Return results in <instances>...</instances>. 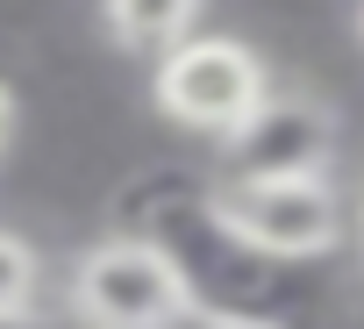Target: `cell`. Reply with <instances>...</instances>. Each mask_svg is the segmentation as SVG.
<instances>
[{
    "label": "cell",
    "instance_id": "obj_1",
    "mask_svg": "<svg viewBox=\"0 0 364 329\" xmlns=\"http://www.w3.org/2000/svg\"><path fill=\"white\" fill-rule=\"evenodd\" d=\"M122 222L164 251L193 315L257 322V329H321L336 308L321 265H293L236 236L229 215L215 208V187L186 164H143L122 187Z\"/></svg>",
    "mask_w": 364,
    "mask_h": 329
},
{
    "label": "cell",
    "instance_id": "obj_2",
    "mask_svg": "<svg viewBox=\"0 0 364 329\" xmlns=\"http://www.w3.org/2000/svg\"><path fill=\"white\" fill-rule=\"evenodd\" d=\"M264 86H272V65L236 29H193L164 58H150V108L171 129H193L208 143H222L264 100Z\"/></svg>",
    "mask_w": 364,
    "mask_h": 329
},
{
    "label": "cell",
    "instance_id": "obj_3",
    "mask_svg": "<svg viewBox=\"0 0 364 329\" xmlns=\"http://www.w3.org/2000/svg\"><path fill=\"white\" fill-rule=\"evenodd\" d=\"M65 308H72V329H171L186 315V293L150 236L114 229L72 258Z\"/></svg>",
    "mask_w": 364,
    "mask_h": 329
},
{
    "label": "cell",
    "instance_id": "obj_4",
    "mask_svg": "<svg viewBox=\"0 0 364 329\" xmlns=\"http://www.w3.org/2000/svg\"><path fill=\"white\" fill-rule=\"evenodd\" d=\"M208 187H215V208L229 215V229L272 258L321 265L350 236V208H343L336 172H279V179H222L215 172Z\"/></svg>",
    "mask_w": 364,
    "mask_h": 329
},
{
    "label": "cell",
    "instance_id": "obj_5",
    "mask_svg": "<svg viewBox=\"0 0 364 329\" xmlns=\"http://www.w3.org/2000/svg\"><path fill=\"white\" fill-rule=\"evenodd\" d=\"M222 179H279V172H336V150H343V129H336V108L328 93L314 86H264V100L215 143Z\"/></svg>",
    "mask_w": 364,
    "mask_h": 329
},
{
    "label": "cell",
    "instance_id": "obj_6",
    "mask_svg": "<svg viewBox=\"0 0 364 329\" xmlns=\"http://www.w3.org/2000/svg\"><path fill=\"white\" fill-rule=\"evenodd\" d=\"M200 8H208V0H100V22H107L114 51H129V58H164L178 36L200 29Z\"/></svg>",
    "mask_w": 364,
    "mask_h": 329
},
{
    "label": "cell",
    "instance_id": "obj_7",
    "mask_svg": "<svg viewBox=\"0 0 364 329\" xmlns=\"http://www.w3.org/2000/svg\"><path fill=\"white\" fill-rule=\"evenodd\" d=\"M43 301V251L22 229H0V322H22Z\"/></svg>",
    "mask_w": 364,
    "mask_h": 329
},
{
    "label": "cell",
    "instance_id": "obj_8",
    "mask_svg": "<svg viewBox=\"0 0 364 329\" xmlns=\"http://www.w3.org/2000/svg\"><path fill=\"white\" fill-rule=\"evenodd\" d=\"M15 136H22V100H15V86L0 79V157L15 150Z\"/></svg>",
    "mask_w": 364,
    "mask_h": 329
},
{
    "label": "cell",
    "instance_id": "obj_9",
    "mask_svg": "<svg viewBox=\"0 0 364 329\" xmlns=\"http://www.w3.org/2000/svg\"><path fill=\"white\" fill-rule=\"evenodd\" d=\"M171 329H257V322H215V315H193V308H186Z\"/></svg>",
    "mask_w": 364,
    "mask_h": 329
},
{
    "label": "cell",
    "instance_id": "obj_10",
    "mask_svg": "<svg viewBox=\"0 0 364 329\" xmlns=\"http://www.w3.org/2000/svg\"><path fill=\"white\" fill-rule=\"evenodd\" d=\"M350 236H357V279H364V208H357V222H350Z\"/></svg>",
    "mask_w": 364,
    "mask_h": 329
},
{
    "label": "cell",
    "instance_id": "obj_11",
    "mask_svg": "<svg viewBox=\"0 0 364 329\" xmlns=\"http://www.w3.org/2000/svg\"><path fill=\"white\" fill-rule=\"evenodd\" d=\"M0 329H36V315H22V322H0Z\"/></svg>",
    "mask_w": 364,
    "mask_h": 329
}]
</instances>
